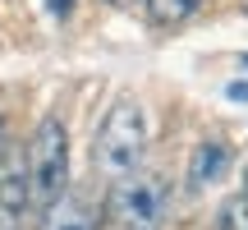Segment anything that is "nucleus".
Returning a JSON list of instances; mask_svg holds the SVG:
<instances>
[{
  "instance_id": "0eeeda50",
  "label": "nucleus",
  "mask_w": 248,
  "mask_h": 230,
  "mask_svg": "<svg viewBox=\"0 0 248 230\" xmlns=\"http://www.w3.org/2000/svg\"><path fill=\"white\" fill-rule=\"evenodd\" d=\"M147 5V14H152V23H166V28H175V23H184L188 14H193L202 0H142Z\"/></svg>"
},
{
  "instance_id": "9b49d317",
  "label": "nucleus",
  "mask_w": 248,
  "mask_h": 230,
  "mask_svg": "<svg viewBox=\"0 0 248 230\" xmlns=\"http://www.w3.org/2000/svg\"><path fill=\"white\" fill-rule=\"evenodd\" d=\"M51 9H55V14H69V9H74V0H51Z\"/></svg>"
},
{
  "instance_id": "6e6552de",
  "label": "nucleus",
  "mask_w": 248,
  "mask_h": 230,
  "mask_svg": "<svg viewBox=\"0 0 248 230\" xmlns=\"http://www.w3.org/2000/svg\"><path fill=\"white\" fill-rule=\"evenodd\" d=\"M212 230H248V198H230V203L221 207V216H216Z\"/></svg>"
},
{
  "instance_id": "f03ea898",
  "label": "nucleus",
  "mask_w": 248,
  "mask_h": 230,
  "mask_svg": "<svg viewBox=\"0 0 248 230\" xmlns=\"http://www.w3.org/2000/svg\"><path fill=\"white\" fill-rule=\"evenodd\" d=\"M28 166V194H32V212L46 207L60 189H69V129L60 115H42L23 148Z\"/></svg>"
},
{
  "instance_id": "39448f33",
  "label": "nucleus",
  "mask_w": 248,
  "mask_h": 230,
  "mask_svg": "<svg viewBox=\"0 0 248 230\" xmlns=\"http://www.w3.org/2000/svg\"><path fill=\"white\" fill-rule=\"evenodd\" d=\"M28 216H32L28 166H23V148H14L0 166V230H23Z\"/></svg>"
},
{
  "instance_id": "ddd939ff",
  "label": "nucleus",
  "mask_w": 248,
  "mask_h": 230,
  "mask_svg": "<svg viewBox=\"0 0 248 230\" xmlns=\"http://www.w3.org/2000/svg\"><path fill=\"white\" fill-rule=\"evenodd\" d=\"M244 198H248V170H244Z\"/></svg>"
},
{
  "instance_id": "f8f14e48",
  "label": "nucleus",
  "mask_w": 248,
  "mask_h": 230,
  "mask_svg": "<svg viewBox=\"0 0 248 230\" xmlns=\"http://www.w3.org/2000/svg\"><path fill=\"white\" fill-rule=\"evenodd\" d=\"M115 9H133V5H142V0H110Z\"/></svg>"
},
{
  "instance_id": "f257e3e1",
  "label": "nucleus",
  "mask_w": 248,
  "mask_h": 230,
  "mask_svg": "<svg viewBox=\"0 0 248 230\" xmlns=\"http://www.w3.org/2000/svg\"><path fill=\"white\" fill-rule=\"evenodd\" d=\"M142 157H147V115H142L138 97L120 92L92 133V166L101 180H124L142 170Z\"/></svg>"
},
{
  "instance_id": "7ed1b4c3",
  "label": "nucleus",
  "mask_w": 248,
  "mask_h": 230,
  "mask_svg": "<svg viewBox=\"0 0 248 230\" xmlns=\"http://www.w3.org/2000/svg\"><path fill=\"white\" fill-rule=\"evenodd\" d=\"M106 212L101 221L110 230H166V184L147 170H133L124 180H110V194H106Z\"/></svg>"
},
{
  "instance_id": "1a4fd4ad",
  "label": "nucleus",
  "mask_w": 248,
  "mask_h": 230,
  "mask_svg": "<svg viewBox=\"0 0 248 230\" xmlns=\"http://www.w3.org/2000/svg\"><path fill=\"white\" fill-rule=\"evenodd\" d=\"M9 152H14V133H9V115L0 111V166H5Z\"/></svg>"
},
{
  "instance_id": "4468645a",
  "label": "nucleus",
  "mask_w": 248,
  "mask_h": 230,
  "mask_svg": "<svg viewBox=\"0 0 248 230\" xmlns=\"http://www.w3.org/2000/svg\"><path fill=\"white\" fill-rule=\"evenodd\" d=\"M239 65H248V55H239Z\"/></svg>"
},
{
  "instance_id": "9d476101",
  "label": "nucleus",
  "mask_w": 248,
  "mask_h": 230,
  "mask_svg": "<svg viewBox=\"0 0 248 230\" xmlns=\"http://www.w3.org/2000/svg\"><path fill=\"white\" fill-rule=\"evenodd\" d=\"M225 97H230V101H239V106H248V79L230 83V88H225Z\"/></svg>"
},
{
  "instance_id": "20e7f679",
  "label": "nucleus",
  "mask_w": 248,
  "mask_h": 230,
  "mask_svg": "<svg viewBox=\"0 0 248 230\" xmlns=\"http://www.w3.org/2000/svg\"><path fill=\"white\" fill-rule=\"evenodd\" d=\"M37 230H101V203L83 189H60L46 207H37Z\"/></svg>"
},
{
  "instance_id": "423d86ee",
  "label": "nucleus",
  "mask_w": 248,
  "mask_h": 230,
  "mask_svg": "<svg viewBox=\"0 0 248 230\" xmlns=\"http://www.w3.org/2000/svg\"><path fill=\"white\" fill-rule=\"evenodd\" d=\"M225 170H230V148L225 143H202L188 161V184L193 189H207V184H221Z\"/></svg>"
}]
</instances>
